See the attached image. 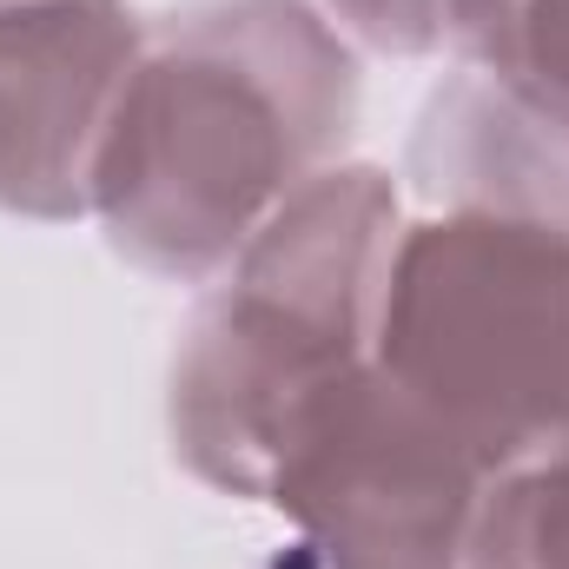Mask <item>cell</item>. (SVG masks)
Segmentation results:
<instances>
[{
	"instance_id": "52a82bcc",
	"label": "cell",
	"mask_w": 569,
	"mask_h": 569,
	"mask_svg": "<svg viewBox=\"0 0 569 569\" xmlns=\"http://www.w3.org/2000/svg\"><path fill=\"white\" fill-rule=\"evenodd\" d=\"M457 60L503 80L569 146V0H497Z\"/></svg>"
},
{
	"instance_id": "6da1fadb",
	"label": "cell",
	"mask_w": 569,
	"mask_h": 569,
	"mask_svg": "<svg viewBox=\"0 0 569 569\" xmlns=\"http://www.w3.org/2000/svg\"><path fill=\"white\" fill-rule=\"evenodd\" d=\"M358 107V53L311 0L146 13L93 166V219L152 279H219L266 219L345 166Z\"/></svg>"
},
{
	"instance_id": "277c9868",
	"label": "cell",
	"mask_w": 569,
	"mask_h": 569,
	"mask_svg": "<svg viewBox=\"0 0 569 569\" xmlns=\"http://www.w3.org/2000/svg\"><path fill=\"white\" fill-rule=\"evenodd\" d=\"M483 483L365 365L291 443L266 510L284 517L305 569H463Z\"/></svg>"
},
{
	"instance_id": "ba28073f",
	"label": "cell",
	"mask_w": 569,
	"mask_h": 569,
	"mask_svg": "<svg viewBox=\"0 0 569 569\" xmlns=\"http://www.w3.org/2000/svg\"><path fill=\"white\" fill-rule=\"evenodd\" d=\"M345 40H365L371 53L430 60L457 47V7L463 0H311Z\"/></svg>"
},
{
	"instance_id": "3957f363",
	"label": "cell",
	"mask_w": 569,
	"mask_h": 569,
	"mask_svg": "<svg viewBox=\"0 0 569 569\" xmlns=\"http://www.w3.org/2000/svg\"><path fill=\"white\" fill-rule=\"evenodd\" d=\"M371 365L483 477L510 470L569 425V226L405 199Z\"/></svg>"
},
{
	"instance_id": "5b68a950",
	"label": "cell",
	"mask_w": 569,
	"mask_h": 569,
	"mask_svg": "<svg viewBox=\"0 0 569 569\" xmlns=\"http://www.w3.org/2000/svg\"><path fill=\"white\" fill-rule=\"evenodd\" d=\"M146 40L133 0H0V212H93V166Z\"/></svg>"
},
{
	"instance_id": "8992f818",
	"label": "cell",
	"mask_w": 569,
	"mask_h": 569,
	"mask_svg": "<svg viewBox=\"0 0 569 569\" xmlns=\"http://www.w3.org/2000/svg\"><path fill=\"white\" fill-rule=\"evenodd\" d=\"M463 569H569V425L483 483Z\"/></svg>"
},
{
	"instance_id": "7a4b0ae2",
	"label": "cell",
	"mask_w": 569,
	"mask_h": 569,
	"mask_svg": "<svg viewBox=\"0 0 569 569\" xmlns=\"http://www.w3.org/2000/svg\"><path fill=\"white\" fill-rule=\"evenodd\" d=\"M398 226L405 186L345 159L206 279L166 371V437L186 477L266 503L291 443L378 351Z\"/></svg>"
}]
</instances>
